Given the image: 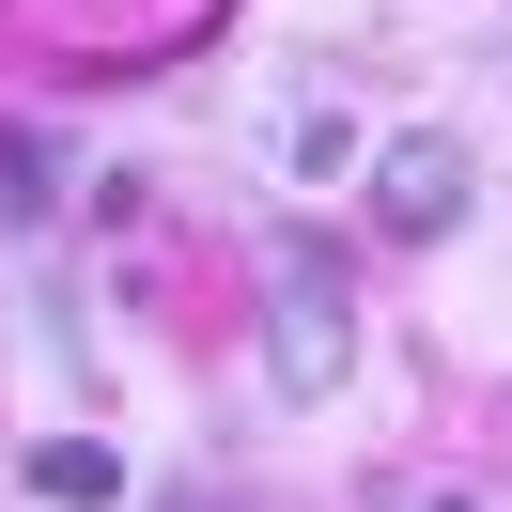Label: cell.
Wrapping results in <instances>:
<instances>
[{
	"instance_id": "1",
	"label": "cell",
	"mask_w": 512,
	"mask_h": 512,
	"mask_svg": "<svg viewBox=\"0 0 512 512\" xmlns=\"http://www.w3.org/2000/svg\"><path fill=\"white\" fill-rule=\"evenodd\" d=\"M264 326H280V388H342V249L280 233L264 249Z\"/></svg>"
},
{
	"instance_id": "2",
	"label": "cell",
	"mask_w": 512,
	"mask_h": 512,
	"mask_svg": "<svg viewBox=\"0 0 512 512\" xmlns=\"http://www.w3.org/2000/svg\"><path fill=\"white\" fill-rule=\"evenodd\" d=\"M373 218L388 233H450L466 218V140H388L373 156Z\"/></svg>"
},
{
	"instance_id": "3",
	"label": "cell",
	"mask_w": 512,
	"mask_h": 512,
	"mask_svg": "<svg viewBox=\"0 0 512 512\" xmlns=\"http://www.w3.org/2000/svg\"><path fill=\"white\" fill-rule=\"evenodd\" d=\"M32 497H47V512H125V466H109L94 435H47V450H32Z\"/></svg>"
},
{
	"instance_id": "4",
	"label": "cell",
	"mask_w": 512,
	"mask_h": 512,
	"mask_svg": "<svg viewBox=\"0 0 512 512\" xmlns=\"http://www.w3.org/2000/svg\"><path fill=\"white\" fill-rule=\"evenodd\" d=\"M171 512H218V497H171Z\"/></svg>"
},
{
	"instance_id": "5",
	"label": "cell",
	"mask_w": 512,
	"mask_h": 512,
	"mask_svg": "<svg viewBox=\"0 0 512 512\" xmlns=\"http://www.w3.org/2000/svg\"><path fill=\"white\" fill-rule=\"evenodd\" d=\"M450 512H466V497H450Z\"/></svg>"
}]
</instances>
